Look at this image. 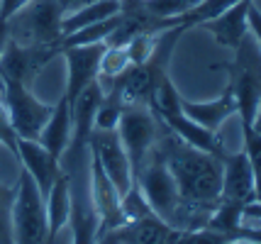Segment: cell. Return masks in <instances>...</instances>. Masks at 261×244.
Returning <instances> with one entry per match:
<instances>
[{"label": "cell", "instance_id": "6da1fadb", "mask_svg": "<svg viewBox=\"0 0 261 244\" xmlns=\"http://www.w3.org/2000/svg\"><path fill=\"white\" fill-rule=\"evenodd\" d=\"M154 151L166 164L181 196V205L171 227L178 232L205 227L222 193V159L186 144L166 127L154 144Z\"/></svg>", "mask_w": 261, "mask_h": 244}, {"label": "cell", "instance_id": "7a4b0ae2", "mask_svg": "<svg viewBox=\"0 0 261 244\" xmlns=\"http://www.w3.org/2000/svg\"><path fill=\"white\" fill-rule=\"evenodd\" d=\"M64 12L57 0H30L8 20L10 42L22 47H54L61 51Z\"/></svg>", "mask_w": 261, "mask_h": 244}, {"label": "cell", "instance_id": "3957f363", "mask_svg": "<svg viewBox=\"0 0 261 244\" xmlns=\"http://www.w3.org/2000/svg\"><path fill=\"white\" fill-rule=\"evenodd\" d=\"M227 91L237 100V117L242 127H251L261 107V49L251 35L244 37L234 49Z\"/></svg>", "mask_w": 261, "mask_h": 244}, {"label": "cell", "instance_id": "277c9868", "mask_svg": "<svg viewBox=\"0 0 261 244\" xmlns=\"http://www.w3.org/2000/svg\"><path fill=\"white\" fill-rule=\"evenodd\" d=\"M10 225L15 244H49V220H46L44 196L24 169L15 186Z\"/></svg>", "mask_w": 261, "mask_h": 244}, {"label": "cell", "instance_id": "5b68a950", "mask_svg": "<svg viewBox=\"0 0 261 244\" xmlns=\"http://www.w3.org/2000/svg\"><path fill=\"white\" fill-rule=\"evenodd\" d=\"M135 186L144 196L151 212L171 225L176 212H178V205H181V196H178V188H176L171 171L154 149L149 151L147 159L135 169Z\"/></svg>", "mask_w": 261, "mask_h": 244}, {"label": "cell", "instance_id": "8992f818", "mask_svg": "<svg viewBox=\"0 0 261 244\" xmlns=\"http://www.w3.org/2000/svg\"><path fill=\"white\" fill-rule=\"evenodd\" d=\"M0 95L8 107V117H10L15 137L37 140L39 132L44 129L54 105L37 100V95L30 91V86L17 81H0Z\"/></svg>", "mask_w": 261, "mask_h": 244}, {"label": "cell", "instance_id": "52a82bcc", "mask_svg": "<svg viewBox=\"0 0 261 244\" xmlns=\"http://www.w3.org/2000/svg\"><path fill=\"white\" fill-rule=\"evenodd\" d=\"M161 132L164 125L149 105H127L122 110V117L117 122V134L132 161V169H137L149 156V151L159 142Z\"/></svg>", "mask_w": 261, "mask_h": 244}, {"label": "cell", "instance_id": "ba28073f", "mask_svg": "<svg viewBox=\"0 0 261 244\" xmlns=\"http://www.w3.org/2000/svg\"><path fill=\"white\" fill-rule=\"evenodd\" d=\"M86 147L93 159L100 164L105 176L115 183L117 193L125 196L135 183V169H132V161L120 142L117 129H93Z\"/></svg>", "mask_w": 261, "mask_h": 244}, {"label": "cell", "instance_id": "9c48e42d", "mask_svg": "<svg viewBox=\"0 0 261 244\" xmlns=\"http://www.w3.org/2000/svg\"><path fill=\"white\" fill-rule=\"evenodd\" d=\"M61 51L54 47H22L8 39V47L0 57V81H17L32 86L37 73Z\"/></svg>", "mask_w": 261, "mask_h": 244}, {"label": "cell", "instance_id": "30bf717a", "mask_svg": "<svg viewBox=\"0 0 261 244\" xmlns=\"http://www.w3.org/2000/svg\"><path fill=\"white\" fill-rule=\"evenodd\" d=\"M88 191H91L93 208H95L98 220H100L98 234L108 232V230H113V227L125 222V218H122V196L117 193L113 181L105 176L100 164L91 156V151H88Z\"/></svg>", "mask_w": 261, "mask_h": 244}, {"label": "cell", "instance_id": "8fae6325", "mask_svg": "<svg viewBox=\"0 0 261 244\" xmlns=\"http://www.w3.org/2000/svg\"><path fill=\"white\" fill-rule=\"evenodd\" d=\"M108 49L105 42L98 44H79V47H66L61 49V54L66 59V100L71 103L76 95L88 88L93 81H98V73H100V59L102 51Z\"/></svg>", "mask_w": 261, "mask_h": 244}, {"label": "cell", "instance_id": "7c38bea8", "mask_svg": "<svg viewBox=\"0 0 261 244\" xmlns=\"http://www.w3.org/2000/svg\"><path fill=\"white\" fill-rule=\"evenodd\" d=\"M173 232L176 230L169 222H164L154 212H149L144 218L122 222L113 230L98 234L95 244H169Z\"/></svg>", "mask_w": 261, "mask_h": 244}, {"label": "cell", "instance_id": "4fadbf2b", "mask_svg": "<svg viewBox=\"0 0 261 244\" xmlns=\"http://www.w3.org/2000/svg\"><path fill=\"white\" fill-rule=\"evenodd\" d=\"M15 156L20 159L24 171L32 176L34 183L39 186L42 196H46L49 188L57 183V178L64 174L61 161L39 140H22V137H17V142H15Z\"/></svg>", "mask_w": 261, "mask_h": 244}, {"label": "cell", "instance_id": "5bb4252c", "mask_svg": "<svg viewBox=\"0 0 261 244\" xmlns=\"http://www.w3.org/2000/svg\"><path fill=\"white\" fill-rule=\"evenodd\" d=\"M256 198V174L251 169L247 154L239 151H229L222 161V193L220 200H227L234 205H247Z\"/></svg>", "mask_w": 261, "mask_h": 244}, {"label": "cell", "instance_id": "9a60e30c", "mask_svg": "<svg viewBox=\"0 0 261 244\" xmlns=\"http://www.w3.org/2000/svg\"><path fill=\"white\" fill-rule=\"evenodd\" d=\"M105 91L98 81H93L88 88H83L73 100H71V122H73V137L68 149H86L88 137L95 129V113L100 107V100Z\"/></svg>", "mask_w": 261, "mask_h": 244}, {"label": "cell", "instance_id": "2e32d148", "mask_svg": "<svg viewBox=\"0 0 261 244\" xmlns=\"http://www.w3.org/2000/svg\"><path fill=\"white\" fill-rule=\"evenodd\" d=\"M247 8H249V0H239L237 5H232V8L225 10L222 15H217V17H213V20L203 22L200 27L213 35V39H215L220 47L232 49V51H234V49L242 44V39L249 35Z\"/></svg>", "mask_w": 261, "mask_h": 244}, {"label": "cell", "instance_id": "e0dca14e", "mask_svg": "<svg viewBox=\"0 0 261 244\" xmlns=\"http://www.w3.org/2000/svg\"><path fill=\"white\" fill-rule=\"evenodd\" d=\"M181 107L193 122L203 125L205 129H213V132H220L225 122L237 117V100L227 88L215 100H186V98H181Z\"/></svg>", "mask_w": 261, "mask_h": 244}, {"label": "cell", "instance_id": "ac0fdd59", "mask_svg": "<svg viewBox=\"0 0 261 244\" xmlns=\"http://www.w3.org/2000/svg\"><path fill=\"white\" fill-rule=\"evenodd\" d=\"M71 137H73V122H71V105H68L66 95H61V100L54 105L51 115L46 120L44 129L39 132L37 140L44 144L46 149L57 156L59 161L64 159V154L71 147Z\"/></svg>", "mask_w": 261, "mask_h": 244}, {"label": "cell", "instance_id": "d6986e66", "mask_svg": "<svg viewBox=\"0 0 261 244\" xmlns=\"http://www.w3.org/2000/svg\"><path fill=\"white\" fill-rule=\"evenodd\" d=\"M46 203V220H49V244H54L57 234L68 225L71 218V186H68L66 171L57 178V183L49 188L44 196Z\"/></svg>", "mask_w": 261, "mask_h": 244}, {"label": "cell", "instance_id": "ffe728a7", "mask_svg": "<svg viewBox=\"0 0 261 244\" xmlns=\"http://www.w3.org/2000/svg\"><path fill=\"white\" fill-rule=\"evenodd\" d=\"M120 12V0H93L88 5H83L81 10L71 12V15H64V22H61V32L64 37L71 35V32H79L88 24H95L100 20H108Z\"/></svg>", "mask_w": 261, "mask_h": 244}, {"label": "cell", "instance_id": "44dd1931", "mask_svg": "<svg viewBox=\"0 0 261 244\" xmlns=\"http://www.w3.org/2000/svg\"><path fill=\"white\" fill-rule=\"evenodd\" d=\"M237 3L239 0H200L195 8H191L188 12H183L178 17H171V20H173V24H183L186 30L188 27H200L203 22L213 20L217 15H222V12L229 10Z\"/></svg>", "mask_w": 261, "mask_h": 244}, {"label": "cell", "instance_id": "7402d4cb", "mask_svg": "<svg viewBox=\"0 0 261 244\" xmlns=\"http://www.w3.org/2000/svg\"><path fill=\"white\" fill-rule=\"evenodd\" d=\"M129 66H132V61H129V54H127L125 47H108L102 51V59H100L98 83H100V86L113 83L115 78H120Z\"/></svg>", "mask_w": 261, "mask_h": 244}, {"label": "cell", "instance_id": "603a6c76", "mask_svg": "<svg viewBox=\"0 0 261 244\" xmlns=\"http://www.w3.org/2000/svg\"><path fill=\"white\" fill-rule=\"evenodd\" d=\"M122 110H125L122 100L113 91H105V95H102V100H100V107L95 113V129H117Z\"/></svg>", "mask_w": 261, "mask_h": 244}, {"label": "cell", "instance_id": "cb8c5ba5", "mask_svg": "<svg viewBox=\"0 0 261 244\" xmlns=\"http://www.w3.org/2000/svg\"><path fill=\"white\" fill-rule=\"evenodd\" d=\"M156 39H159V35H137L127 42L125 49H127V54H129L132 66L147 64L149 59H151V54H154V49H156Z\"/></svg>", "mask_w": 261, "mask_h": 244}, {"label": "cell", "instance_id": "d4e9b609", "mask_svg": "<svg viewBox=\"0 0 261 244\" xmlns=\"http://www.w3.org/2000/svg\"><path fill=\"white\" fill-rule=\"evenodd\" d=\"M242 151L247 154L254 174H261V132L254 127H242Z\"/></svg>", "mask_w": 261, "mask_h": 244}, {"label": "cell", "instance_id": "484cf974", "mask_svg": "<svg viewBox=\"0 0 261 244\" xmlns=\"http://www.w3.org/2000/svg\"><path fill=\"white\" fill-rule=\"evenodd\" d=\"M200 0H147L149 10L159 17H178L183 12L195 8Z\"/></svg>", "mask_w": 261, "mask_h": 244}, {"label": "cell", "instance_id": "4316f807", "mask_svg": "<svg viewBox=\"0 0 261 244\" xmlns=\"http://www.w3.org/2000/svg\"><path fill=\"white\" fill-rule=\"evenodd\" d=\"M15 132H12V125H10V117H8V107L3 103V95H0V144H5L8 149L15 154Z\"/></svg>", "mask_w": 261, "mask_h": 244}, {"label": "cell", "instance_id": "83f0119b", "mask_svg": "<svg viewBox=\"0 0 261 244\" xmlns=\"http://www.w3.org/2000/svg\"><path fill=\"white\" fill-rule=\"evenodd\" d=\"M247 24H249V35L261 49V10L254 5V0H249V8H247Z\"/></svg>", "mask_w": 261, "mask_h": 244}, {"label": "cell", "instance_id": "f1b7e54d", "mask_svg": "<svg viewBox=\"0 0 261 244\" xmlns=\"http://www.w3.org/2000/svg\"><path fill=\"white\" fill-rule=\"evenodd\" d=\"M242 222L247 225H261V200H251L242 208Z\"/></svg>", "mask_w": 261, "mask_h": 244}, {"label": "cell", "instance_id": "f546056e", "mask_svg": "<svg viewBox=\"0 0 261 244\" xmlns=\"http://www.w3.org/2000/svg\"><path fill=\"white\" fill-rule=\"evenodd\" d=\"M30 0H0V17L3 20H10L15 12L20 10L22 5H27Z\"/></svg>", "mask_w": 261, "mask_h": 244}, {"label": "cell", "instance_id": "4dcf8cb0", "mask_svg": "<svg viewBox=\"0 0 261 244\" xmlns=\"http://www.w3.org/2000/svg\"><path fill=\"white\" fill-rule=\"evenodd\" d=\"M59 8H61V12L64 15H71V12L81 10L83 5H88V3H93V0H57Z\"/></svg>", "mask_w": 261, "mask_h": 244}, {"label": "cell", "instance_id": "1f68e13d", "mask_svg": "<svg viewBox=\"0 0 261 244\" xmlns=\"http://www.w3.org/2000/svg\"><path fill=\"white\" fill-rule=\"evenodd\" d=\"M8 39H10V35H8V20L0 17V57H3V51L8 47Z\"/></svg>", "mask_w": 261, "mask_h": 244}, {"label": "cell", "instance_id": "d6a6232c", "mask_svg": "<svg viewBox=\"0 0 261 244\" xmlns=\"http://www.w3.org/2000/svg\"><path fill=\"white\" fill-rule=\"evenodd\" d=\"M251 127L256 129V132H261V107H259V113H256V117H254V122H251Z\"/></svg>", "mask_w": 261, "mask_h": 244}, {"label": "cell", "instance_id": "836d02e7", "mask_svg": "<svg viewBox=\"0 0 261 244\" xmlns=\"http://www.w3.org/2000/svg\"><path fill=\"white\" fill-rule=\"evenodd\" d=\"M254 200H261V174L256 176V198Z\"/></svg>", "mask_w": 261, "mask_h": 244}, {"label": "cell", "instance_id": "e575fe53", "mask_svg": "<svg viewBox=\"0 0 261 244\" xmlns=\"http://www.w3.org/2000/svg\"><path fill=\"white\" fill-rule=\"evenodd\" d=\"M222 244H254V242H244V239H227V242Z\"/></svg>", "mask_w": 261, "mask_h": 244}]
</instances>
